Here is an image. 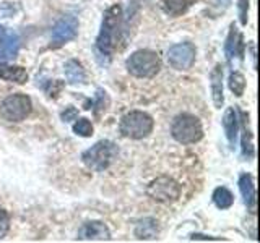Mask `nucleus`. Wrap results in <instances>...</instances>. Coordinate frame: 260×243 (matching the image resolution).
<instances>
[{
    "label": "nucleus",
    "instance_id": "obj_1",
    "mask_svg": "<svg viewBox=\"0 0 260 243\" xmlns=\"http://www.w3.org/2000/svg\"><path fill=\"white\" fill-rule=\"evenodd\" d=\"M124 28V15H122V7L114 4L103 15L101 29L98 32L94 52L96 59L101 65H109L114 51L117 49L119 39Z\"/></svg>",
    "mask_w": 260,
    "mask_h": 243
},
{
    "label": "nucleus",
    "instance_id": "obj_2",
    "mask_svg": "<svg viewBox=\"0 0 260 243\" xmlns=\"http://www.w3.org/2000/svg\"><path fill=\"white\" fill-rule=\"evenodd\" d=\"M119 156V148L117 144L111 140H101L96 144H93L91 148H88L81 154V162L94 172H104L108 170L114 160Z\"/></svg>",
    "mask_w": 260,
    "mask_h": 243
},
{
    "label": "nucleus",
    "instance_id": "obj_3",
    "mask_svg": "<svg viewBox=\"0 0 260 243\" xmlns=\"http://www.w3.org/2000/svg\"><path fill=\"white\" fill-rule=\"evenodd\" d=\"M154 127V120L143 110H130L122 115L119 122V132L128 140H143L150 136Z\"/></svg>",
    "mask_w": 260,
    "mask_h": 243
},
{
    "label": "nucleus",
    "instance_id": "obj_4",
    "mask_svg": "<svg viewBox=\"0 0 260 243\" xmlns=\"http://www.w3.org/2000/svg\"><path fill=\"white\" fill-rule=\"evenodd\" d=\"M125 68L135 78H154L161 70V59L154 51L140 49L125 60Z\"/></svg>",
    "mask_w": 260,
    "mask_h": 243
},
{
    "label": "nucleus",
    "instance_id": "obj_5",
    "mask_svg": "<svg viewBox=\"0 0 260 243\" xmlns=\"http://www.w3.org/2000/svg\"><path fill=\"white\" fill-rule=\"evenodd\" d=\"M171 136L181 144H195L203 138V127L199 117L192 113H179L171 124Z\"/></svg>",
    "mask_w": 260,
    "mask_h": 243
},
{
    "label": "nucleus",
    "instance_id": "obj_6",
    "mask_svg": "<svg viewBox=\"0 0 260 243\" xmlns=\"http://www.w3.org/2000/svg\"><path fill=\"white\" fill-rule=\"evenodd\" d=\"M181 185L179 182H176L173 177H168V175H161L146 186V194L148 198L161 202V205H171L179 199L181 196Z\"/></svg>",
    "mask_w": 260,
    "mask_h": 243
},
{
    "label": "nucleus",
    "instance_id": "obj_7",
    "mask_svg": "<svg viewBox=\"0 0 260 243\" xmlns=\"http://www.w3.org/2000/svg\"><path fill=\"white\" fill-rule=\"evenodd\" d=\"M31 109H32L31 97L23 93H15L5 97L2 104H0V115L8 122L18 124V122H23L29 115Z\"/></svg>",
    "mask_w": 260,
    "mask_h": 243
},
{
    "label": "nucleus",
    "instance_id": "obj_8",
    "mask_svg": "<svg viewBox=\"0 0 260 243\" xmlns=\"http://www.w3.org/2000/svg\"><path fill=\"white\" fill-rule=\"evenodd\" d=\"M78 26H80V23L77 16H73V15L62 16L52 28L49 49H59L75 39L78 36Z\"/></svg>",
    "mask_w": 260,
    "mask_h": 243
},
{
    "label": "nucleus",
    "instance_id": "obj_9",
    "mask_svg": "<svg viewBox=\"0 0 260 243\" xmlns=\"http://www.w3.org/2000/svg\"><path fill=\"white\" fill-rule=\"evenodd\" d=\"M168 62L177 71H187L193 67L197 47L192 43H179L168 49Z\"/></svg>",
    "mask_w": 260,
    "mask_h": 243
},
{
    "label": "nucleus",
    "instance_id": "obj_10",
    "mask_svg": "<svg viewBox=\"0 0 260 243\" xmlns=\"http://www.w3.org/2000/svg\"><path fill=\"white\" fill-rule=\"evenodd\" d=\"M244 49H246V44H244L242 32L233 23L230 26V32H228V37L224 43V55H226V62L230 67H233L234 59H238L239 62L244 60Z\"/></svg>",
    "mask_w": 260,
    "mask_h": 243
},
{
    "label": "nucleus",
    "instance_id": "obj_11",
    "mask_svg": "<svg viewBox=\"0 0 260 243\" xmlns=\"http://www.w3.org/2000/svg\"><path fill=\"white\" fill-rule=\"evenodd\" d=\"M20 51V37L13 29L0 24V62H8Z\"/></svg>",
    "mask_w": 260,
    "mask_h": 243
},
{
    "label": "nucleus",
    "instance_id": "obj_12",
    "mask_svg": "<svg viewBox=\"0 0 260 243\" xmlns=\"http://www.w3.org/2000/svg\"><path fill=\"white\" fill-rule=\"evenodd\" d=\"M77 238L86 241H108L111 240V230L101 221H89L78 229Z\"/></svg>",
    "mask_w": 260,
    "mask_h": 243
},
{
    "label": "nucleus",
    "instance_id": "obj_13",
    "mask_svg": "<svg viewBox=\"0 0 260 243\" xmlns=\"http://www.w3.org/2000/svg\"><path fill=\"white\" fill-rule=\"evenodd\" d=\"M239 190L242 194L244 205H246L247 211L255 216L257 214V193H255V185H254V178L250 174H241L239 175Z\"/></svg>",
    "mask_w": 260,
    "mask_h": 243
},
{
    "label": "nucleus",
    "instance_id": "obj_14",
    "mask_svg": "<svg viewBox=\"0 0 260 243\" xmlns=\"http://www.w3.org/2000/svg\"><path fill=\"white\" fill-rule=\"evenodd\" d=\"M210 91H211V101L216 109H221L224 104V94H223V65L216 63L213 70L210 71Z\"/></svg>",
    "mask_w": 260,
    "mask_h": 243
},
{
    "label": "nucleus",
    "instance_id": "obj_15",
    "mask_svg": "<svg viewBox=\"0 0 260 243\" xmlns=\"http://www.w3.org/2000/svg\"><path fill=\"white\" fill-rule=\"evenodd\" d=\"M223 130L226 135V140L230 143L231 149L236 148V141H238V135H239V115H238V109L236 107H228L224 110L223 115Z\"/></svg>",
    "mask_w": 260,
    "mask_h": 243
},
{
    "label": "nucleus",
    "instance_id": "obj_16",
    "mask_svg": "<svg viewBox=\"0 0 260 243\" xmlns=\"http://www.w3.org/2000/svg\"><path fill=\"white\" fill-rule=\"evenodd\" d=\"M239 115V132H242V140H241V148H242V156L247 160L254 159V141H252V132L249 128V113L244 112L242 109H238Z\"/></svg>",
    "mask_w": 260,
    "mask_h": 243
},
{
    "label": "nucleus",
    "instance_id": "obj_17",
    "mask_svg": "<svg viewBox=\"0 0 260 243\" xmlns=\"http://www.w3.org/2000/svg\"><path fill=\"white\" fill-rule=\"evenodd\" d=\"M0 79L15 85H24L28 81V71L20 65H8L7 62H0Z\"/></svg>",
    "mask_w": 260,
    "mask_h": 243
},
{
    "label": "nucleus",
    "instance_id": "obj_18",
    "mask_svg": "<svg viewBox=\"0 0 260 243\" xmlns=\"http://www.w3.org/2000/svg\"><path fill=\"white\" fill-rule=\"evenodd\" d=\"M134 233L138 240H154L159 233V224L154 217H143L137 222Z\"/></svg>",
    "mask_w": 260,
    "mask_h": 243
},
{
    "label": "nucleus",
    "instance_id": "obj_19",
    "mask_svg": "<svg viewBox=\"0 0 260 243\" xmlns=\"http://www.w3.org/2000/svg\"><path fill=\"white\" fill-rule=\"evenodd\" d=\"M65 79L69 85H85L86 83V71L77 59H70L63 65Z\"/></svg>",
    "mask_w": 260,
    "mask_h": 243
},
{
    "label": "nucleus",
    "instance_id": "obj_20",
    "mask_svg": "<svg viewBox=\"0 0 260 243\" xmlns=\"http://www.w3.org/2000/svg\"><path fill=\"white\" fill-rule=\"evenodd\" d=\"M195 4H197V0H162L161 8L168 16L177 18V16H182L189 12V8H192Z\"/></svg>",
    "mask_w": 260,
    "mask_h": 243
},
{
    "label": "nucleus",
    "instance_id": "obj_21",
    "mask_svg": "<svg viewBox=\"0 0 260 243\" xmlns=\"http://www.w3.org/2000/svg\"><path fill=\"white\" fill-rule=\"evenodd\" d=\"M215 206L218 209H230L234 205V194L226 188V186H218L215 188L213 194H211Z\"/></svg>",
    "mask_w": 260,
    "mask_h": 243
},
{
    "label": "nucleus",
    "instance_id": "obj_22",
    "mask_svg": "<svg viewBox=\"0 0 260 243\" xmlns=\"http://www.w3.org/2000/svg\"><path fill=\"white\" fill-rule=\"evenodd\" d=\"M108 105H109V97H108V93L104 91V89H98L96 91V94H94V97L91 101L88 102V105L85 109H93L94 110V113L98 117L101 115L103 112H106L108 110Z\"/></svg>",
    "mask_w": 260,
    "mask_h": 243
},
{
    "label": "nucleus",
    "instance_id": "obj_23",
    "mask_svg": "<svg viewBox=\"0 0 260 243\" xmlns=\"http://www.w3.org/2000/svg\"><path fill=\"white\" fill-rule=\"evenodd\" d=\"M228 86H230L231 93H233L234 96L241 97V96L244 94V91H246V86H247V83H246V76H244L241 71L233 70V71L230 73V78H228Z\"/></svg>",
    "mask_w": 260,
    "mask_h": 243
},
{
    "label": "nucleus",
    "instance_id": "obj_24",
    "mask_svg": "<svg viewBox=\"0 0 260 243\" xmlns=\"http://www.w3.org/2000/svg\"><path fill=\"white\" fill-rule=\"evenodd\" d=\"M73 133L78 135V136H83V138H89L93 135V124L89 122L88 118H75V124L72 127Z\"/></svg>",
    "mask_w": 260,
    "mask_h": 243
},
{
    "label": "nucleus",
    "instance_id": "obj_25",
    "mask_svg": "<svg viewBox=\"0 0 260 243\" xmlns=\"http://www.w3.org/2000/svg\"><path fill=\"white\" fill-rule=\"evenodd\" d=\"M10 230V214L5 209H0V240Z\"/></svg>",
    "mask_w": 260,
    "mask_h": 243
},
{
    "label": "nucleus",
    "instance_id": "obj_26",
    "mask_svg": "<svg viewBox=\"0 0 260 243\" xmlns=\"http://www.w3.org/2000/svg\"><path fill=\"white\" fill-rule=\"evenodd\" d=\"M238 13H239V21L242 26H246L249 20V0H238Z\"/></svg>",
    "mask_w": 260,
    "mask_h": 243
},
{
    "label": "nucleus",
    "instance_id": "obj_27",
    "mask_svg": "<svg viewBox=\"0 0 260 243\" xmlns=\"http://www.w3.org/2000/svg\"><path fill=\"white\" fill-rule=\"evenodd\" d=\"M60 117H62L63 122H72V120H75V118L78 117V110L70 105V107H67V109H65V110L60 113Z\"/></svg>",
    "mask_w": 260,
    "mask_h": 243
},
{
    "label": "nucleus",
    "instance_id": "obj_28",
    "mask_svg": "<svg viewBox=\"0 0 260 243\" xmlns=\"http://www.w3.org/2000/svg\"><path fill=\"white\" fill-rule=\"evenodd\" d=\"M190 240H211V241H219V240H223V241H226L224 238L207 237V235H200V233H192V235H190Z\"/></svg>",
    "mask_w": 260,
    "mask_h": 243
}]
</instances>
